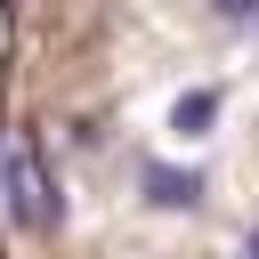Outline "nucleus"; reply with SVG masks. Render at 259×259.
Returning <instances> with one entry per match:
<instances>
[{
    "label": "nucleus",
    "instance_id": "5",
    "mask_svg": "<svg viewBox=\"0 0 259 259\" xmlns=\"http://www.w3.org/2000/svg\"><path fill=\"white\" fill-rule=\"evenodd\" d=\"M251 251H259V235H251Z\"/></svg>",
    "mask_w": 259,
    "mask_h": 259
},
{
    "label": "nucleus",
    "instance_id": "4",
    "mask_svg": "<svg viewBox=\"0 0 259 259\" xmlns=\"http://www.w3.org/2000/svg\"><path fill=\"white\" fill-rule=\"evenodd\" d=\"M210 8H219V16H235V24H243V16H259V0H210Z\"/></svg>",
    "mask_w": 259,
    "mask_h": 259
},
{
    "label": "nucleus",
    "instance_id": "2",
    "mask_svg": "<svg viewBox=\"0 0 259 259\" xmlns=\"http://www.w3.org/2000/svg\"><path fill=\"white\" fill-rule=\"evenodd\" d=\"M138 186H146V202H154V210H194V202L210 194V186H202V170H178V162H146V178H138Z\"/></svg>",
    "mask_w": 259,
    "mask_h": 259
},
{
    "label": "nucleus",
    "instance_id": "1",
    "mask_svg": "<svg viewBox=\"0 0 259 259\" xmlns=\"http://www.w3.org/2000/svg\"><path fill=\"white\" fill-rule=\"evenodd\" d=\"M0 210H8L24 235H49V227L65 219V202H57V178H49V154H40V138H16V146L0 154Z\"/></svg>",
    "mask_w": 259,
    "mask_h": 259
},
{
    "label": "nucleus",
    "instance_id": "3",
    "mask_svg": "<svg viewBox=\"0 0 259 259\" xmlns=\"http://www.w3.org/2000/svg\"><path fill=\"white\" fill-rule=\"evenodd\" d=\"M219 105H227L219 89H186V97L170 105V130H178V138H210V121H219Z\"/></svg>",
    "mask_w": 259,
    "mask_h": 259
}]
</instances>
